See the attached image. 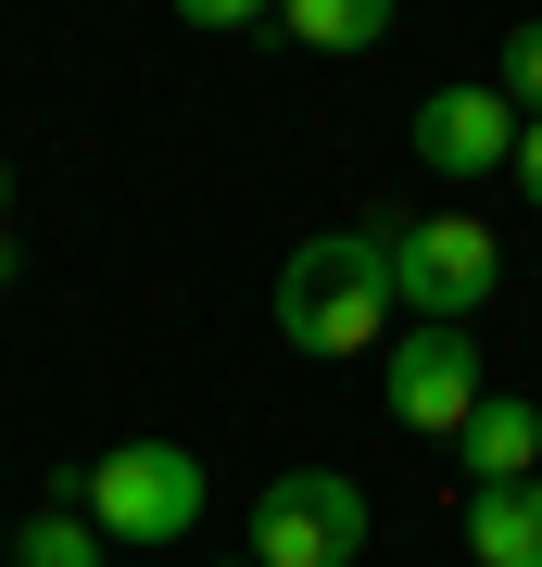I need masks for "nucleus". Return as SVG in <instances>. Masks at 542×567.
Returning a JSON list of instances; mask_svg holds the SVG:
<instances>
[{"mask_svg":"<svg viewBox=\"0 0 542 567\" xmlns=\"http://www.w3.org/2000/svg\"><path fill=\"white\" fill-rule=\"evenodd\" d=\"M89 517L114 529V543H190L202 529V454L190 442H114L89 466Z\"/></svg>","mask_w":542,"mask_h":567,"instance_id":"nucleus-3","label":"nucleus"},{"mask_svg":"<svg viewBox=\"0 0 542 567\" xmlns=\"http://www.w3.org/2000/svg\"><path fill=\"white\" fill-rule=\"evenodd\" d=\"M13 567H101V529L76 505H39V517L13 529Z\"/></svg>","mask_w":542,"mask_h":567,"instance_id":"nucleus-10","label":"nucleus"},{"mask_svg":"<svg viewBox=\"0 0 542 567\" xmlns=\"http://www.w3.org/2000/svg\"><path fill=\"white\" fill-rule=\"evenodd\" d=\"M518 189L542 203V114H530V140H518Z\"/></svg>","mask_w":542,"mask_h":567,"instance_id":"nucleus-12","label":"nucleus"},{"mask_svg":"<svg viewBox=\"0 0 542 567\" xmlns=\"http://www.w3.org/2000/svg\"><path fill=\"white\" fill-rule=\"evenodd\" d=\"M467 555H480V567H542V480L467 492Z\"/></svg>","mask_w":542,"mask_h":567,"instance_id":"nucleus-8","label":"nucleus"},{"mask_svg":"<svg viewBox=\"0 0 542 567\" xmlns=\"http://www.w3.org/2000/svg\"><path fill=\"white\" fill-rule=\"evenodd\" d=\"M379 252H391V303H417V328H467L504 290V240L480 215H403L379 227Z\"/></svg>","mask_w":542,"mask_h":567,"instance_id":"nucleus-2","label":"nucleus"},{"mask_svg":"<svg viewBox=\"0 0 542 567\" xmlns=\"http://www.w3.org/2000/svg\"><path fill=\"white\" fill-rule=\"evenodd\" d=\"M454 466H467V492H518V480H542V404L492 391V404L454 429Z\"/></svg>","mask_w":542,"mask_h":567,"instance_id":"nucleus-7","label":"nucleus"},{"mask_svg":"<svg viewBox=\"0 0 542 567\" xmlns=\"http://www.w3.org/2000/svg\"><path fill=\"white\" fill-rule=\"evenodd\" d=\"M403 140H417V164H429L442 189H480V177H504V164H518L530 114L504 102V89L454 76V89H429V102H417V126H403Z\"/></svg>","mask_w":542,"mask_h":567,"instance_id":"nucleus-5","label":"nucleus"},{"mask_svg":"<svg viewBox=\"0 0 542 567\" xmlns=\"http://www.w3.org/2000/svg\"><path fill=\"white\" fill-rule=\"evenodd\" d=\"M0 567H13V543H0Z\"/></svg>","mask_w":542,"mask_h":567,"instance_id":"nucleus-14","label":"nucleus"},{"mask_svg":"<svg viewBox=\"0 0 542 567\" xmlns=\"http://www.w3.org/2000/svg\"><path fill=\"white\" fill-rule=\"evenodd\" d=\"M278 39H290V51H379V39H391V0H290Z\"/></svg>","mask_w":542,"mask_h":567,"instance_id":"nucleus-9","label":"nucleus"},{"mask_svg":"<svg viewBox=\"0 0 542 567\" xmlns=\"http://www.w3.org/2000/svg\"><path fill=\"white\" fill-rule=\"evenodd\" d=\"M366 555V492L341 466H290L253 492V567H354Z\"/></svg>","mask_w":542,"mask_h":567,"instance_id":"nucleus-4","label":"nucleus"},{"mask_svg":"<svg viewBox=\"0 0 542 567\" xmlns=\"http://www.w3.org/2000/svg\"><path fill=\"white\" fill-rule=\"evenodd\" d=\"M0 215H13V164H0ZM0 265H13V240H0Z\"/></svg>","mask_w":542,"mask_h":567,"instance_id":"nucleus-13","label":"nucleus"},{"mask_svg":"<svg viewBox=\"0 0 542 567\" xmlns=\"http://www.w3.org/2000/svg\"><path fill=\"white\" fill-rule=\"evenodd\" d=\"M278 341L316 353V365L391 341V252H379V227H328V240H303L278 265Z\"/></svg>","mask_w":542,"mask_h":567,"instance_id":"nucleus-1","label":"nucleus"},{"mask_svg":"<svg viewBox=\"0 0 542 567\" xmlns=\"http://www.w3.org/2000/svg\"><path fill=\"white\" fill-rule=\"evenodd\" d=\"M227 567H253V555H227Z\"/></svg>","mask_w":542,"mask_h":567,"instance_id":"nucleus-15","label":"nucleus"},{"mask_svg":"<svg viewBox=\"0 0 542 567\" xmlns=\"http://www.w3.org/2000/svg\"><path fill=\"white\" fill-rule=\"evenodd\" d=\"M492 404V379H480V328H403L391 341V416L403 429H454Z\"/></svg>","mask_w":542,"mask_h":567,"instance_id":"nucleus-6","label":"nucleus"},{"mask_svg":"<svg viewBox=\"0 0 542 567\" xmlns=\"http://www.w3.org/2000/svg\"><path fill=\"white\" fill-rule=\"evenodd\" d=\"M504 102L542 114V25H518V39H504Z\"/></svg>","mask_w":542,"mask_h":567,"instance_id":"nucleus-11","label":"nucleus"}]
</instances>
